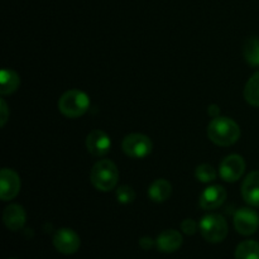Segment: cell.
Wrapping results in <instances>:
<instances>
[{
  "mask_svg": "<svg viewBox=\"0 0 259 259\" xmlns=\"http://www.w3.org/2000/svg\"><path fill=\"white\" fill-rule=\"evenodd\" d=\"M207 136L212 143L222 147H229L237 143L240 137V128L233 119L218 116L210 121Z\"/></svg>",
  "mask_w": 259,
  "mask_h": 259,
  "instance_id": "cell-1",
  "label": "cell"
},
{
  "mask_svg": "<svg viewBox=\"0 0 259 259\" xmlns=\"http://www.w3.org/2000/svg\"><path fill=\"white\" fill-rule=\"evenodd\" d=\"M119 180V171L115 163L109 159H101L96 162L91 168L90 181L96 190L103 192L115 189Z\"/></svg>",
  "mask_w": 259,
  "mask_h": 259,
  "instance_id": "cell-2",
  "label": "cell"
},
{
  "mask_svg": "<svg viewBox=\"0 0 259 259\" xmlns=\"http://www.w3.org/2000/svg\"><path fill=\"white\" fill-rule=\"evenodd\" d=\"M90 108V99L83 91L68 90L58 100V110L67 118H80Z\"/></svg>",
  "mask_w": 259,
  "mask_h": 259,
  "instance_id": "cell-3",
  "label": "cell"
},
{
  "mask_svg": "<svg viewBox=\"0 0 259 259\" xmlns=\"http://www.w3.org/2000/svg\"><path fill=\"white\" fill-rule=\"evenodd\" d=\"M202 238L209 243H220L228 235V223L224 217L219 214L205 215L199 224Z\"/></svg>",
  "mask_w": 259,
  "mask_h": 259,
  "instance_id": "cell-4",
  "label": "cell"
},
{
  "mask_svg": "<svg viewBox=\"0 0 259 259\" xmlns=\"http://www.w3.org/2000/svg\"><path fill=\"white\" fill-rule=\"evenodd\" d=\"M121 149L128 157L134 159L146 158L152 153L153 143L144 134L133 133L126 136L121 142Z\"/></svg>",
  "mask_w": 259,
  "mask_h": 259,
  "instance_id": "cell-5",
  "label": "cell"
},
{
  "mask_svg": "<svg viewBox=\"0 0 259 259\" xmlns=\"http://www.w3.org/2000/svg\"><path fill=\"white\" fill-rule=\"evenodd\" d=\"M52 242L56 249L66 255L75 254L80 249L81 245V240L77 233L73 232L72 229H68V228L58 229L53 235Z\"/></svg>",
  "mask_w": 259,
  "mask_h": 259,
  "instance_id": "cell-6",
  "label": "cell"
},
{
  "mask_svg": "<svg viewBox=\"0 0 259 259\" xmlns=\"http://www.w3.org/2000/svg\"><path fill=\"white\" fill-rule=\"evenodd\" d=\"M245 171V162L239 154H230L225 157L219 167V174L224 181L235 182L243 176Z\"/></svg>",
  "mask_w": 259,
  "mask_h": 259,
  "instance_id": "cell-7",
  "label": "cell"
},
{
  "mask_svg": "<svg viewBox=\"0 0 259 259\" xmlns=\"http://www.w3.org/2000/svg\"><path fill=\"white\" fill-rule=\"evenodd\" d=\"M234 227L242 235L254 234L259 228V215L249 207H242L234 214Z\"/></svg>",
  "mask_w": 259,
  "mask_h": 259,
  "instance_id": "cell-8",
  "label": "cell"
},
{
  "mask_svg": "<svg viewBox=\"0 0 259 259\" xmlns=\"http://www.w3.org/2000/svg\"><path fill=\"white\" fill-rule=\"evenodd\" d=\"M20 190V179L15 171L3 168L0 172V197L3 201L14 199Z\"/></svg>",
  "mask_w": 259,
  "mask_h": 259,
  "instance_id": "cell-9",
  "label": "cell"
},
{
  "mask_svg": "<svg viewBox=\"0 0 259 259\" xmlns=\"http://www.w3.org/2000/svg\"><path fill=\"white\" fill-rule=\"evenodd\" d=\"M86 148L93 156L103 157L110 151L111 141L105 132L96 129L89 133L86 138Z\"/></svg>",
  "mask_w": 259,
  "mask_h": 259,
  "instance_id": "cell-10",
  "label": "cell"
},
{
  "mask_svg": "<svg viewBox=\"0 0 259 259\" xmlns=\"http://www.w3.org/2000/svg\"><path fill=\"white\" fill-rule=\"evenodd\" d=\"M227 199V191L223 186L219 185H212L206 187L200 195V206L204 210H214L218 209L224 204Z\"/></svg>",
  "mask_w": 259,
  "mask_h": 259,
  "instance_id": "cell-11",
  "label": "cell"
},
{
  "mask_svg": "<svg viewBox=\"0 0 259 259\" xmlns=\"http://www.w3.org/2000/svg\"><path fill=\"white\" fill-rule=\"evenodd\" d=\"M184 239L182 234L175 229H168L162 232L156 239V247L159 252L174 253L181 248Z\"/></svg>",
  "mask_w": 259,
  "mask_h": 259,
  "instance_id": "cell-12",
  "label": "cell"
},
{
  "mask_svg": "<svg viewBox=\"0 0 259 259\" xmlns=\"http://www.w3.org/2000/svg\"><path fill=\"white\" fill-rule=\"evenodd\" d=\"M3 222H4L5 227L12 232L20 230L27 222V215H25L24 209L17 204L9 205V206L5 207L4 212H3Z\"/></svg>",
  "mask_w": 259,
  "mask_h": 259,
  "instance_id": "cell-13",
  "label": "cell"
},
{
  "mask_svg": "<svg viewBox=\"0 0 259 259\" xmlns=\"http://www.w3.org/2000/svg\"><path fill=\"white\" fill-rule=\"evenodd\" d=\"M242 196L247 204L259 207V171H253L242 185Z\"/></svg>",
  "mask_w": 259,
  "mask_h": 259,
  "instance_id": "cell-14",
  "label": "cell"
},
{
  "mask_svg": "<svg viewBox=\"0 0 259 259\" xmlns=\"http://www.w3.org/2000/svg\"><path fill=\"white\" fill-rule=\"evenodd\" d=\"M172 195V185L167 180L158 179L152 182L148 189V196L154 202H164Z\"/></svg>",
  "mask_w": 259,
  "mask_h": 259,
  "instance_id": "cell-15",
  "label": "cell"
},
{
  "mask_svg": "<svg viewBox=\"0 0 259 259\" xmlns=\"http://www.w3.org/2000/svg\"><path fill=\"white\" fill-rule=\"evenodd\" d=\"M20 85V78L17 72L13 70L4 68L0 73V94L2 95H9L15 93Z\"/></svg>",
  "mask_w": 259,
  "mask_h": 259,
  "instance_id": "cell-16",
  "label": "cell"
},
{
  "mask_svg": "<svg viewBox=\"0 0 259 259\" xmlns=\"http://www.w3.org/2000/svg\"><path fill=\"white\" fill-rule=\"evenodd\" d=\"M243 55L250 66H259V37H249L244 40Z\"/></svg>",
  "mask_w": 259,
  "mask_h": 259,
  "instance_id": "cell-17",
  "label": "cell"
},
{
  "mask_svg": "<svg viewBox=\"0 0 259 259\" xmlns=\"http://www.w3.org/2000/svg\"><path fill=\"white\" fill-rule=\"evenodd\" d=\"M235 259H259V243L244 240L235 249Z\"/></svg>",
  "mask_w": 259,
  "mask_h": 259,
  "instance_id": "cell-18",
  "label": "cell"
},
{
  "mask_svg": "<svg viewBox=\"0 0 259 259\" xmlns=\"http://www.w3.org/2000/svg\"><path fill=\"white\" fill-rule=\"evenodd\" d=\"M243 94L248 104L259 108V71L248 80Z\"/></svg>",
  "mask_w": 259,
  "mask_h": 259,
  "instance_id": "cell-19",
  "label": "cell"
},
{
  "mask_svg": "<svg viewBox=\"0 0 259 259\" xmlns=\"http://www.w3.org/2000/svg\"><path fill=\"white\" fill-rule=\"evenodd\" d=\"M195 175H196V179L202 184H209L217 179V171H215L214 167L207 163L197 166Z\"/></svg>",
  "mask_w": 259,
  "mask_h": 259,
  "instance_id": "cell-20",
  "label": "cell"
},
{
  "mask_svg": "<svg viewBox=\"0 0 259 259\" xmlns=\"http://www.w3.org/2000/svg\"><path fill=\"white\" fill-rule=\"evenodd\" d=\"M116 200L119 204L128 205L136 200V192L128 185H123V186L118 187L116 190Z\"/></svg>",
  "mask_w": 259,
  "mask_h": 259,
  "instance_id": "cell-21",
  "label": "cell"
},
{
  "mask_svg": "<svg viewBox=\"0 0 259 259\" xmlns=\"http://www.w3.org/2000/svg\"><path fill=\"white\" fill-rule=\"evenodd\" d=\"M181 229L186 235H194L197 232V229H199V225L196 224L195 220L186 219L181 223Z\"/></svg>",
  "mask_w": 259,
  "mask_h": 259,
  "instance_id": "cell-22",
  "label": "cell"
},
{
  "mask_svg": "<svg viewBox=\"0 0 259 259\" xmlns=\"http://www.w3.org/2000/svg\"><path fill=\"white\" fill-rule=\"evenodd\" d=\"M0 114H2V116H0V124H2V126H4L8 120V116H9V110H8L7 103L3 99L0 100Z\"/></svg>",
  "mask_w": 259,
  "mask_h": 259,
  "instance_id": "cell-23",
  "label": "cell"
},
{
  "mask_svg": "<svg viewBox=\"0 0 259 259\" xmlns=\"http://www.w3.org/2000/svg\"><path fill=\"white\" fill-rule=\"evenodd\" d=\"M154 244H156V242H154V240L149 237H143L139 239V245H141V247L146 250L152 249Z\"/></svg>",
  "mask_w": 259,
  "mask_h": 259,
  "instance_id": "cell-24",
  "label": "cell"
},
{
  "mask_svg": "<svg viewBox=\"0 0 259 259\" xmlns=\"http://www.w3.org/2000/svg\"><path fill=\"white\" fill-rule=\"evenodd\" d=\"M219 108H218L217 105H211L209 108V113H210V115H212V119L214 118H218V114H219Z\"/></svg>",
  "mask_w": 259,
  "mask_h": 259,
  "instance_id": "cell-25",
  "label": "cell"
}]
</instances>
